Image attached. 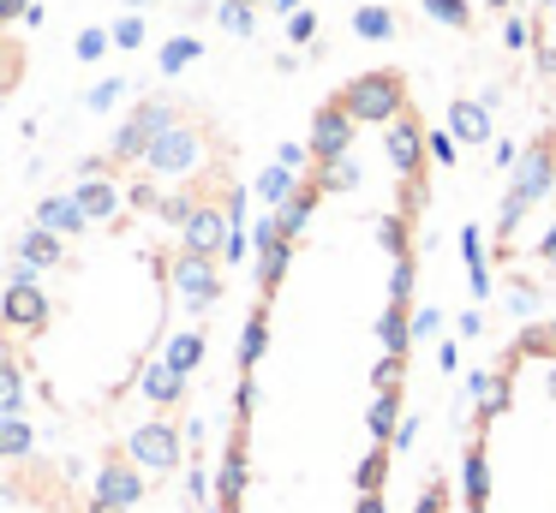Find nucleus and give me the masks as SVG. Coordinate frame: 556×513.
Masks as SVG:
<instances>
[{"instance_id":"obj_1","label":"nucleus","mask_w":556,"mask_h":513,"mask_svg":"<svg viewBox=\"0 0 556 513\" xmlns=\"http://www.w3.org/2000/svg\"><path fill=\"white\" fill-rule=\"evenodd\" d=\"M431 131L407 72L324 95L233 346L216 513H389L413 376Z\"/></svg>"},{"instance_id":"obj_2","label":"nucleus","mask_w":556,"mask_h":513,"mask_svg":"<svg viewBox=\"0 0 556 513\" xmlns=\"http://www.w3.org/2000/svg\"><path fill=\"white\" fill-rule=\"evenodd\" d=\"M228 203L156 162L42 203L0 286V477L61 513H121L174 460Z\"/></svg>"},{"instance_id":"obj_3","label":"nucleus","mask_w":556,"mask_h":513,"mask_svg":"<svg viewBox=\"0 0 556 513\" xmlns=\"http://www.w3.org/2000/svg\"><path fill=\"white\" fill-rule=\"evenodd\" d=\"M460 513H556V317L520 322L484 364L460 436Z\"/></svg>"}]
</instances>
